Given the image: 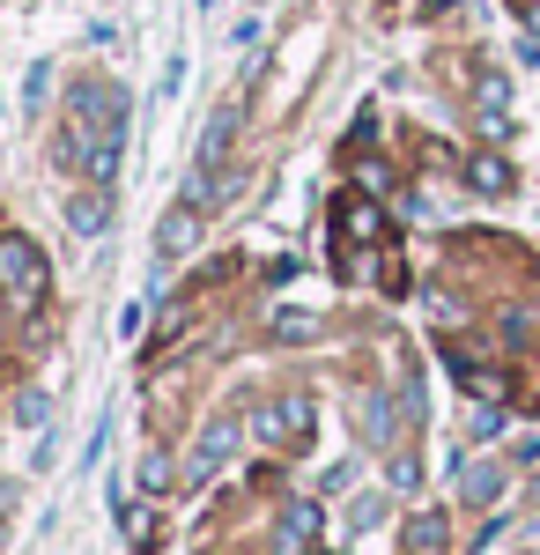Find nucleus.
Here are the masks:
<instances>
[{"label":"nucleus","instance_id":"1","mask_svg":"<svg viewBox=\"0 0 540 555\" xmlns=\"http://www.w3.org/2000/svg\"><path fill=\"white\" fill-rule=\"evenodd\" d=\"M119 149H126V96L104 82H75L67 89V112H60V133H52V164L67 178L112 185Z\"/></svg>","mask_w":540,"mask_h":555},{"label":"nucleus","instance_id":"2","mask_svg":"<svg viewBox=\"0 0 540 555\" xmlns=\"http://www.w3.org/2000/svg\"><path fill=\"white\" fill-rule=\"evenodd\" d=\"M44 289H52V267H44V253L30 245V237H15V230H8V237H0V297L30 319V311L44 304Z\"/></svg>","mask_w":540,"mask_h":555},{"label":"nucleus","instance_id":"3","mask_svg":"<svg viewBox=\"0 0 540 555\" xmlns=\"http://www.w3.org/2000/svg\"><path fill=\"white\" fill-rule=\"evenodd\" d=\"M333 222H340V237H356V245H385V208L363 201V193H340V201H333Z\"/></svg>","mask_w":540,"mask_h":555},{"label":"nucleus","instance_id":"4","mask_svg":"<svg viewBox=\"0 0 540 555\" xmlns=\"http://www.w3.org/2000/svg\"><path fill=\"white\" fill-rule=\"evenodd\" d=\"M304 429H311V408H304V400H274V408L259 415V437H267V444H304Z\"/></svg>","mask_w":540,"mask_h":555},{"label":"nucleus","instance_id":"5","mask_svg":"<svg viewBox=\"0 0 540 555\" xmlns=\"http://www.w3.org/2000/svg\"><path fill=\"white\" fill-rule=\"evenodd\" d=\"M156 245H164L170 259L193 253V245H201V201H178V208L164 215V230H156Z\"/></svg>","mask_w":540,"mask_h":555},{"label":"nucleus","instance_id":"6","mask_svg":"<svg viewBox=\"0 0 540 555\" xmlns=\"http://www.w3.org/2000/svg\"><path fill=\"white\" fill-rule=\"evenodd\" d=\"M67 222H75V237H97L104 222H112V185H89L67 201Z\"/></svg>","mask_w":540,"mask_h":555},{"label":"nucleus","instance_id":"7","mask_svg":"<svg viewBox=\"0 0 540 555\" xmlns=\"http://www.w3.org/2000/svg\"><path fill=\"white\" fill-rule=\"evenodd\" d=\"M230 444H237V423H230V415H215V423L201 429V444H193V474L208 481V474L222 467V452H230Z\"/></svg>","mask_w":540,"mask_h":555},{"label":"nucleus","instance_id":"8","mask_svg":"<svg viewBox=\"0 0 540 555\" xmlns=\"http://www.w3.org/2000/svg\"><path fill=\"white\" fill-rule=\"evenodd\" d=\"M474 104H481V133H489V141H497V133H511V89H503V75H481Z\"/></svg>","mask_w":540,"mask_h":555},{"label":"nucleus","instance_id":"9","mask_svg":"<svg viewBox=\"0 0 540 555\" xmlns=\"http://www.w3.org/2000/svg\"><path fill=\"white\" fill-rule=\"evenodd\" d=\"M466 178H474V193H489V201H497V193H511V164H503V156H474V164H466Z\"/></svg>","mask_w":540,"mask_h":555},{"label":"nucleus","instance_id":"10","mask_svg":"<svg viewBox=\"0 0 540 555\" xmlns=\"http://www.w3.org/2000/svg\"><path fill=\"white\" fill-rule=\"evenodd\" d=\"M452 371H459V385H474V392H481V400H503V392H511V385H503L497 371H481V363H474V356H466V348H459V356H452Z\"/></svg>","mask_w":540,"mask_h":555},{"label":"nucleus","instance_id":"11","mask_svg":"<svg viewBox=\"0 0 540 555\" xmlns=\"http://www.w3.org/2000/svg\"><path fill=\"white\" fill-rule=\"evenodd\" d=\"M311 533H319V512H311V504H290V512H282V548H304Z\"/></svg>","mask_w":540,"mask_h":555},{"label":"nucleus","instance_id":"12","mask_svg":"<svg viewBox=\"0 0 540 555\" xmlns=\"http://www.w3.org/2000/svg\"><path fill=\"white\" fill-rule=\"evenodd\" d=\"M497 489H503V474H497V467H466V474H459V496H466V504H489Z\"/></svg>","mask_w":540,"mask_h":555},{"label":"nucleus","instance_id":"13","mask_svg":"<svg viewBox=\"0 0 540 555\" xmlns=\"http://www.w3.org/2000/svg\"><path fill=\"white\" fill-rule=\"evenodd\" d=\"M126 541H133V548H156V541H164V533H156V512H149V504H133V512H126Z\"/></svg>","mask_w":540,"mask_h":555},{"label":"nucleus","instance_id":"14","mask_svg":"<svg viewBox=\"0 0 540 555\" xmlns=\"http://www.w3.org/2000/svg\"><path fill=\"white\" fill-rule=\"evenodd\" d=\"M274 334H282V341H290V334H296V341H304V334H319V319H304V311H296V319H290V311H282V319H274Z\"/></svg>","mask_w":540,"mask_h":555}]
</instances>
